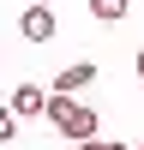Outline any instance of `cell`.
Wrapping results in <instances>:
<instances>
[{"mask_svg": "<svg viewBox=\"0 0 144 150\" xmlns=\"http://www.w3.org/2000/svg\"><path fill=\"white\" fill-rule=\"evenodd\" d=\"M138 78H144V48H138Z\"/></svg>", "mask_w": 144, "mask_h": 150, "instance_id": "8", "label": "cell"}, {"mask_svg": "<svg viewBox=\"0 0 144 150\" xmlns=\"http://www.w3.org/2000/svg\"><path fill=\"white\" fill-rule=\"evenodd\" d=\"M90 12H96L102 24H120V18L132 12V0H90Z\"/></svg>", "mask_w": 144, "mask_h": 150, "instance_id": "5", "label": "cell"}, {"mask_svg": "<svg viewBox=\"0 0 144 150\" xmlns=\"http://www.w3.org/2000/svg\"><path fill=\"white\" fill-rule=\"evenodd\" d=\"M54 6H42V0H36V6H24V18H18V30H24V42H54Z\"/></svg>", "mask_w": 144, "mask_h": 150, "instance_id": "2", "label": "cell"}, {"mask_svg": "<svg viewBox=\"0 0 144 150\" xmlns=\"http://www.w3.org/2000/svg\"><path fill=\"white\" fill-rule=\"evenodd\" d=\"M78 150H132V144H102V138H84Z\"/></svg>", "mask_w": 144, "mask_h": 150, "instance_id": "7", "label": "cell"}, {"mask_svg": "<svg viewBox=\"0 0 144 150\" xmlns=\"http://www.w3.org/2000/svg\"><path fill=\"white\" fill-rule=\"evenodd\" d=\"M42 114L54 120V132H60V138H72V144L96 138V108H84L78 96H54V90H48V108H42Z\"/></svg>", "mask_w": 144, "mask_h": 150, "instance_id": "1", "label": "cell"}, {"mask_svg": "<svg viewBox=\"0 0 144 150\" xmlns=\"http://www.w3.org/2000/svg\"><path fill=\"white\" fill-rule=\"evenodd\" d=\"M90 78H96L90 60H72V66H60V72H54V84H48V90H54V96H78Z\"/></svg>", "mask_w": 144, "mask_h": 150, "instance_id": "3", "label": "cell"}, {"mask_svg": "<svg viewBox=\"0 0 144 150\" xmlns=\"http://www.w3.org/2000/svg\"><path fill=\"white\" fill-rule=\"evenodd\" d=\"M6 108H12L18 120H30V114H42V108H48V90H42V84H18Z\"/></svg>", "mask_w": 144, "mask_h": 150, "instance_id": "4", "label": "cell"}, {"mask_svg": "<svg viewBox=\"0 0 144 150\" xmlns=\"http://www.w3.org/2000/svg\"><path fill=\"white\" fill-rule=\"evenodd\" d=\"M18 138V114H12V108H0V144H12Z\"/></svg>", "mask_w": 144, "mask_h": 150, "instance_id": "6", "label": "cell"}, {"mask_svg": "<svg viewBox=\"0 0 144 150\" xmlns=\"http://www.w3.org/2000/svg\"><path fill=\"white\" fill-rule=\"evenodd\" d=\"M132 150H144V144H132Z\"/></svg>", "mask_w": 144, "mask_h": 150, "instance_id": "9", "label": "cell"}]
</instances>
